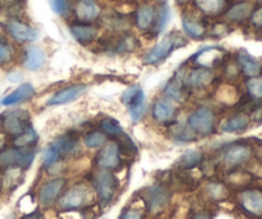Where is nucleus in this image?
I'll use <instances>...</instances> for the list:
<instances>
[{
    "label": "nucleus",
    "mask_w": 262,
    "mask_h": 219,
    "mask_svg": "<svg viewBox=\"0 0 262 219\" xmlns=\"http://www.w3.org/2000/svg\"><path fill=\"white\" fill-rule=\"evenodd\" d=\"M183 45H186V40H184L183 36L177 32L168 33L146 54L143 62H145V64H148V66L160 63L164 59L168 58L176 49L181 48Z\"/></svg>",
    "instance_id": "1"
},
{
    "label": "nucleus",
    "mask_w": 262,
    "mask_h": 219,
    "mask_svg": "<svg viewBox=\"0 0 262 219\" xmlns=\"http://www.w3.org/2000/svg\"><path fill=\"white\" fill-rule=\"evenodd\" d=\"M35 159V150L30 148H10L0 151V166L9 168H28Z\"/></svg>",
    "instance_id": "2"
},
{
    "label": "nucleus",
    "mask_w": 262,
    "mask_h": 219,
    "mask_svg": "<svg viewBox=\"0 0 262 219\" xmlns=\"http://www.w3.org/2000/svg\"><path fill=\"white\" fill-rule=\"evenodd\" d=\"M30 114L23 109L7 110L0 114V126L7 135L17 136L27 130Z\"/></svg>",
    "instance_id": "3"
},
{
    "label": "nucleus",
    "mask_w": 262,
    "mask_h": 219,
    "mask_svg": "<svg viewBox=\"0 0 262 219\" xmlns=\"http://www.w3.org/2000/svg\"><path fill=\"white\" fill-rule=\"evenodd\" d=\"M214 126L215 114L209 108H199L188 118V128L193 135L205 137L212 132Z\"/></svg>",
    "instance_id": "4"
},
{
    "label": "nucleus",
    "mask_w": 262,
    "mask_h": 219,
    "mask_svg": "<svg viewBox=\"0 0 262 219\" xmlns=\"http://www.w3.org/2000/svg\"><path fill=\"white\" fill-rule=\"evenodd\" d=\"M117 178H115L114 174L112 172L106 171H100L95 174L94 178V186L95 190L97 192V196H99L100 203L101 205H107L112 202L113 196L115 194V190H117Z\"/></svg>",
    "instance_id": "5"
},
{
    "label": "nucleus",
    "mask_w": 262,
    "mask_h": 219,
    "mask_svg": "<svg viewBox=\"0 0 262 219\" xmlns=\"http://www.w3.org/2000/svg\"><path fill=\"white\" fill-rule=\"evenodd\" d=\"M122 102L129 112V117L133 122L141 120L145 110V94L142 87L135 85L125 90L122 95Z\"/></svg>",
    "instance_id": "6"
},
{
    "label": "nucleus",
    "mask_w": 262,
    "mask_h": 219,
    "mask_svg": "<svg viewBox=\"0 0 262 219\" xmlns=\"http://www.w3.org/2000/svg\"><path fill=\"white\" fill-rule=\"evenodd\" d=\"M170 199V192L163 185H154L143 191V202L146 208L152 214H158L165 209Z\"/></svg>",
    "instance_id": "7"
},
{
    "label": "nucleus",
    "mask_w": 262,
    "mask_h": 219,
    "mask_svg": "<svg viewBox=\"0 0 262 219\" xmlns=\"http://www.w3.org/2000/svg\"><path fill=\"white\" fill-rule=\"evenodd\" d=\"M4 30L17 43H33L40 36L36 28L15 18H10L4 23Z\"/></svg>",
    "instance_id": "8"
},
{
    "label": "nucleus",
    "mask_w": 262,
    "mask_h": 219,
    "mask_svg": "<svg viewBox=\"0 0 262 219\" xmlns=\"http://www.w3.org/2000/svg\"><path fill=\"white\" fill-rule=\"evenodd\" d=\"M238 203L247 214L255 218H262V189L251 187L238 194Z\"/></svg>",
    "instance_id": "9"
},
{
    "label": "nucleus",
    "mask_w": 262,
    "mask_h": 219,
    "mask_svg": "<svg viewBox=\"0 0 262 219\" xmlns=\"http://www.w3.org/2000/svg\"><path fill=\"white\" fill-rule=\"evenodd\" d=\"M252 156V148L247 144H233L223 153V163L230 168H237L247 163Z\"/></svg>",
    "instance_id": "10"
},
{
    "label": "nucleus",
    "mask_w": 262,
    "mask_h": 219,
    "mask_svg": "<svg viewBox=\"0 0 262 219\" xmlns=\"http://www.w3.org/2000/svg\"><path fill=\"white\" fill-rule=\"evenodd\" d=\"M67 184V180L63 177H58V178H53L43 184L41 186L40 192H38V202L42 207H50L54 203L58 200L60 196L61 191L64 190Z\"/></svg>",
    "instance_id": "11"
},
{
    "label": "nucleus",
    "mask_w": 262,
    "mask_h": 219,
    "mask_svg": "<svg viewBox=\"0 0 262 219\" xmlns=\"http://www.w3.org/2000/svg\"><path fill=\"white\" fill-rule=\"evenodd\" d=\"M89 191L83 186H73L59 200V207L66 210L79 209L89 202Z\"/></svg>",
    "instance_id": "12"
},
{
    "label": "nucleus",
    "mask_w": 262,
    "mask_h": 219,
    "mask_svg": "<svg viewBox=\"0 0 262 219\" xmlns=\"http://www.w3.org/2000/svg\"><path fill=\"white\" fill-rule=\"evenodd\" d=\"M96 164L97 167L106 171L117 169L120 164V148L118 144L110 143L102 146L100 153L97 154Z\"/></svg>",
    "instance_id": "13"
},
{
    "label": "nucleus",
    "mask_w": 262,
    "mask_h": 219,
    "mask_svg": "<svg viewBox=\"0 0 262 219\" xmlns=\"http://www.w3.org/2000/svg\"><path fill=\"white\" fill-rule=\"evenodd\" d=\"M255 4L250 0H241L234 3L224 12V17L230 23H245L250 19Z\"/></svg>",
    "instance_id": "14"
},
{
    "label": "nucleus",
    "mask_w": 262,
    "mask_h": 219,
    "mask_svg": "<svg viewBox=\"0 0 262 219\" xmlns=\"http://www.w3.org/2000/svg\"><path fill=\"white\" fill-rule=\"evenodd\" d=\"M86 91V85H72V86H68L66 87V89L60 90V91L55 92V94L48 100V105L49 107H55V105L68 104V103H72L74 102V100L79 99Z\"/></svg>",
    "instance_id": "15"
},
{
    "label": "nucleus",
    "mask_w": 262,
    "mask_h": 219,
    "mask_svg": "<svg viewBox=\"0 0 262 219\" xmlns=\"http://www.w3.org/2000/svg\"><path fill=\"white\" fill-rule=\"evenodd\" d=\"M223 56H224V49L219 46H209L200 50L193 56V62L199 64L201 68H211L223 61Z\"/></svg>",
    "instance_id": "16"
},
{
    "label": "nucleus",
    "mask_w": 262,
    "mask_h": 219,
    "mask_svg": "<svg viewBox=\"0 0 262 219\" xmlns=\"http://www.w3.org/2000/svg\"><path fill=\"white\" fill-rule=\"evenodd\" d=\"M182 26H183V31L186 32V35L194 40H201L206 36V26H205L204 21L196 15L186 13L182 17Z\"/></svg>",
    "instance_id": "17"
},
{
    "label": "nucleus",
    "mask_w": 262,
    "mask_h": 219,
    "mask_svg": "<svg viewBox=\"0 0 262 219\" xmlns=\"http://www.w3.org/2000/svg\"><path fill=\"white\" fill-rule=\"evenodd\" d=\"M35 94V89L31 84H22L17 87L15 90H13L12 92H9L8 95H5L2 100H0V105H4V107H13V105L20 104V103L26 102V100L31 99Z\"/></svg>",
    "instance_id": "18"
},
{
    "label": "nucleus",
    "mask_w": 262,
    "mask_h": 219,
    "mask_svg": "<svg viewBox=\"0 0 262 219\" xmlns=\"http://www.w3.org/2000/svg\"><path fill=\"white\" fill-rule=\"evenodd\" d=\"M71 35L74 40L79 44H89L96 38L97 28L95 26L90 25V22H76L69 26Z\"/></svg>",
    "instance_id": "19"
},
{
    "label": "nucleus",
    "mask_w": 262,
    "mask_h": 219,
    "mask_svg": "<svg viewBox=\"0 0 262 219\" xmlns=\"http://www.w3.org/2000/svg\"><path fill=\"white\" fill-rule=\"evenodd\" d=\"M158 17V9L154 5L143 4L136 12V26L141 31L152 30Z\"/></svg>",
    "instance_id": "20"
},
{
    "label": "nucleus",
    "mask_w": 262,
    "mask_h": 219,
    "mask_svg": "<svg viewBox=\"0 0 262 219\" xmlns=\"http://www.w3.org/2000/svg\"><path fill=\"white\" fill-rule=\"evenodd\" d=\"M74 12L79 22H92L100 15V7L94 0H79Z\"/></svg>",
    "instance_id": "21"
},
{
    "label": "nucleus",
    "mask_w": 262,
    "mask_h": 219,
    "mask_svg": "<svg viewBox=\"0 0 262 219\" xmlns=\"http://www.w3.org/2000/svg\"><path fill=\"white\" fill-rule=\"evenodd\" d=\"M237 64L246 77L258 76V74L262 73V66L260 62L253 58L252 55H250L247 51H241L238 54Z\"/></svg>",
    "instance_id": "22"
},
{
    "label": "nucleus",
    "mask_w": 262,
    "mask_h": 219,
    "mask_svg": "<svg viewBox=\"0 0 262 219\" xmlns=\"http://www.w3.org/2000/svg\"><path fill=\"white\" fill-rule=\"evenodd\" d=\"M194 7L206 15H217L228 9L229 0H193Z\"/></svg>",
    "instance_id": "23"
},
{
    "label": "nucleus",
    "mask_w": 262,
    "mask_h": 219,
    "mask_svg": "<svg viewBox=\"0 0 262 219\" xmlns=\"http://www.w3.org/2000/svg\"><path fill=\"white\" fill-rule=\"evenodd\" d=\"M46 61L45 51L36 45H30L26 49L25 54V67L30 71H36L41 68Z\"/></svg>",
    "instance_id": "24"
},
{
    "label": "nucleus",
    "mask_w": 262,
    "mask_h": 219,
    "mask_svg": "<svg viewBox=\"0 0 262 219\" xmlns=\"http://www.w3.org/2000/svg\"><path fill=\"white\" fill-rule=\"evenodd\" d=\"M250 126V117L246 113H238L233 117L228 118L222 125L223 132L227 133H239L246 131Z\"/></svg>",
    "instance_id": "25"
},
{
    "label": "nucleus",
    "mask_w": 262,
    "mask_h": 219,
    "mask_svg": "<svg viewBox=\"0 0 262 219\" xmlns=\"http://www.w3.org/2000/svg\"><path fill=\"white\" fill-rule=\"evenodd\" d=\"M77 146V140L71 135H64L61 137L56 138L53 144H51L49 148L56 154L59 159L64 155H68V154L73 153L74 149Z\"/></svg>",
    "instance_id": "26"
},
{
    "label": "nucleus",
    "mask_w": 262,
    "mask_h": 219,
    "mask_svg": "<svg viewBox=\"0 0 262 219\" xmlns=\"http://www.w3.org/2000/svg\"><path fill=\"white\" fill-rule=\"evenodd\" d=\"M212 81V73L206 68L193 69L188 73L186 78V84L192 89H200V87L207 86Z\"/></svg>",
    "instance_id": "27"
},
{
    "label": "nucleus",
    "mask_w": 262,
    "mask_h": 219,
    "mask_svg": "<svg viewBox=\"0 0 262 219\" xmlns=\"http://www.w3.org/2000/svg\"><path fill=\"white\" fill-rule=\"evenodd\" d=\"M202 153L199 150H188L177 161L176 167L182 169V171H187V169H192L194 167L200 166L202 163Z\"/></svg>",
    "instance_id": "28"
},
{
    "label": "nucleus",
    "mask_w": 262,
    "mask_h": 219,
    "mask_svg": "<svg viewBox=\"0 0 262 219\" xmlns=\"http://www.w3.org/2000/svg\"><path fill=\"white\" fill-rule=\"evenodd\" d=\"M154 118L159 122H166V121L171 120V117L174 115V107L168 102H164V100H159L154 104L152 109Z\"/></svg>",
    "instance_id": "29"
},
{
    "label": "nucleus",
    "mask_w": 262,
    "mask_h": 219,
    "mask_svg": "<svg viewBox=\"0 0 262 219\" xmlns=\"http://www.w3.org/2000/svg\"><path fill=\"white\" fill-rule=\"evenodd\" d=\"M37 133L33 131V128L28 127L22 133L14 136V138H13V145L15 148H31L37 141Z\"/></svg>",
    "instance_id": "30"
},
{
    "label": "nucleus",
    "mask_w": 262,
    "mask_h": 219,
    "mask_svg": "<svg viewBox=\"0 0 262 219\" xmlns=\"http://www.w3.org/2000/svg\"><path fill=\"white\" fill-rule=\"evenodd\" d=\"M246 87L251 99L255 102H262V73L258 76L248 77Z\"/></svg>",
    "instance_id": "31"
},
{
    "label": "nucleus",
    "mask_w": 262,
    "mask_h": 219,
    "mask_svg": "<svg viewBox=\"0 0 262 219\" xmlns=\"http://www.w3.org/2000/svg\"><path fill=\"white\" fill-rule=\"evenodd\" d=\"M100 125H101V130L105 135H110L113 137H123L124 136L122 126L113 118H105V120L101 121Z\"/></svg>",
    "instance_id": "32"
},
{
    "label": "nucleus",
    "mask_w": 262,
    "mask_h": 219,
    "mask_svg": "<svg viewBox=\"0 0 262 219\" xmlns=\"http://www.w3.org/2000/svg\"><path fill=\"white\" fill-rule=\"evenodd\" d=\"M169 19H170V9H169V7H166V5H161L158 9V17H156V22L152 28L155 35H159V33L165 28Z\"/></svg>",
    "instance_id": "33"
},
{
    "label": "nucleus",
    "mask_w": 262,
    "mask_h": 219,
    "mask_svg": "<svg viewBox=\"0 0 262 219\" xmlns=\"http://www.w3.org/2000/svg\"><path fill=\"white\" fill-rule=\"evenodd\" d=\"M165 92L168 96L173 97V99L177 100V102H182V100H183V96H184L183 84H182V81L179 79L178 76L174 77V79H171L170 84L166 86Z\"/></svg>",
    "instance_id": "34"
},
{
    "label": "nucleus",
    "mask_w": 262,
    "mask_h": 219,
    "mask_svg": "<svg viewBox=\"0 0 262 219\" xmlns=\"http://www.w3.org/2000/svg\"><path fill=\"white\" fill-rule=\"evenodd\" d=\"M106 143V135L104 132H100V131H94V132H90L89 135L84 137V145L90 149H96L100 146L105 145Z\"/></svg>",
    "instance_id": "35"
},
{
    "label": "nucleus",
    "mask_w": 262,
    "mask_h": 219,
    "mask_svg": "<svg viewBox=\"0 0 262 219\" xmlns=\"http://www.w3.org/2000/svg\"><path fill=\"white\" fill-rule=\"evenodd\" d=\"M207 194L211 199L223 200L228 196V190L223 184L212 182V184L207 185Z\"/></svg>",
    "instance_id": "36"
},
{
    "label": "nucleus",
    "mask_w": 262,
    "mask_h": 219,
    "mask_svg": "<svg viewBox=\"0 0 262 219\" xmlns=\"http://www.w3.org/2000/svg\"><path fill=\"white\" fill-rule=\"evenodd\" d=\"M50 7L56 14L66 17L71 13V0H50Z\"/></svg>",
    "instance_id": "37"
},
{
    "label": "nucleus",
    "mask_w": 262,
    "mask_h": 219,
    "mask_svg": "<svg viewBox=\"0 0 262 219\" xmlns=\"http://www.w3.org/2000/svg\"><path fill=\"white\" fill-rule=\"evenodd\" d=\"M13 58L12 48L5 43L2 37H0V66L8 64Z\"/></svg>",
    "instance_id": "38"
},
{
    "label": "nucleus",
    "mask_w": 262,
    "mask_h": 219,
    "mask_svg": "<svg viewBox=\"0 0 262 219\" xmlns=\"http://www.w3.org/2000/svg\"><path fill=\"white\" fill-rule=\"evenodd\" d=\"M119 219H143V213L137 208H127L123 210Z\"/></svg>",
    "instance_id": "39"
},
{
    "label": "nucleus",
    "mask_w": 262,
    "mask_h": 219,
    "mask_svg": "<svg viewBox=\"0 0 262 219\" xmlns=\"http://www.w3.org/2000/svg\"><path fill=\"white\" fill-rule=\"evenodd\" d=\"M22 78H23V76L20 72H10V73L8 74V79H9L10 82H13V84H15V82H19Z\"/></svg>",
    "instance_id": "40"
},
{
    "label": "nucleus",
    "mask_w": 262,
    "mask_h": 219,
    "mask_svg": "<svg viewBox=\"0 0 262 219\" xmlns=\"http://www.w3.org/2000/svg\"><path fill=\"white\" fill-rule=\"evenodd\" d=\"M41 218H42V215H41V212H38V210H35V212L30 213V214L23 215V217L19 218V219H41Z\"/></svg>",
    "instance_id": "41"
},
{
    "label": "nucleus",
    "mask_w": 262,
    "mask_h": 219,
    "mask_svg": "<svg viewBox=\"0 0 262 219\" xmlns=\"http://www.w3.org/2000/svg\"><path fill=\"white\" fill-rule=\"evenodd\" d=\"M191 219H211V218H210V215L206 214V213H197V214H194Z\"/></svg>",
    "instance_id": "42"
},
{
    "label": "nucleus",
    "mask_w": 262,
    "mask_h": 219,
    "mask_svg": "<svg viewBox=\"0 0 262 219\" xmlns=\"http://www.w3.org/2000/svg\"><path fill=\"white\" fill-rule=\"evenodd\" d=\"M5 143H7V137H5V133L0 132V151L5 148Z\"/></svg>",
    "instance_id": "43"
},
{
    "label": "nucleus",
    "mask_w": 262,
    "mask_h": 219,
    "mask_svg": "<svg viewBox=\"0 0 262 219\" xmlns=\"http://www.w3.org/2000/svg\"><path fill=\"white\" fill-rule=\"evenodd\" d=\"M177 3H178V4H186V3H188L189 0H176Z\"/></svg>",
    "instance_id": "44"
},
{
    "label": "nucleus",
    "mask_w": 262,
    "mask_h": 219,
    "mask_svg": "<svg viewBox=\"0 0 262 219\" xmlns=\"http://www.w3.org/2000/svg\"><path fill=\"white\" fill-rule=\"evenodd\" d=\"M258 33H260V35H261V37H262V26H261V27H260V30H258Z\"/></svg>",
    "instance_id": "45"
},
{
    "label": "nucleus",
    "mask_w": 262,
    "mask_h": 219,
    "mask_svg": "<svg viewBox=\"0 0 262 219\" xmlns=\"http://www.w3.org/2000/svg\"><path fill=\"white\" fill-rule=\"evenodd\" d=\"M256 2H258V4L262 5V0H256Z\"/></svg>",
    "instance_id": "46"
},
{
    "label": "nucleus",
    "mask_w": 262,
    "mask_h": 219,
    "mask_svg": "<svg viewBox=\"0 0 262 219\" xmlns=\"http://www.w3.org/2000/svg\"><path fill=\"white\" fill-rule=\"evenodd\" d=\"M0 100H2V99H0Z\"/></svg>",
    "instance_id": "47"
}]
</instances>
